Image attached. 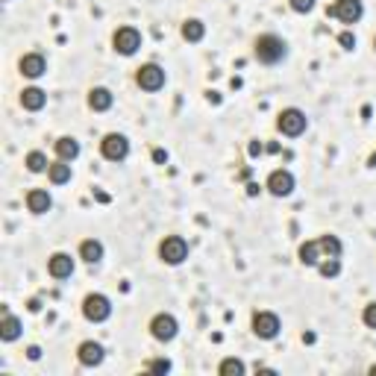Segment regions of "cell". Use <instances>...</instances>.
I'll return each mask as SVG.
<instances>
[{
    "instance_id": "d4e9b609",
    "label": "cell",
    "mask_w": 376,
    "mask_h": 376,
    "mask_svg": "<svg viewBox=\"0 0 376 376\" xmlns=\"http://www.w3.org/2000/svg\"><path fill=\"white\" fill-rule=\"evenodd\" d=\"M24 165H26V171H33V173H42V171H47V168H50L47 156H45L42 150H30V153H26Z\"/></svg>"
},
{
    "instance_id": "7a4b0ae2",
    "label": "cell",
    "mask_w": 376,
    "mask_h": 376,
    "mask_svg": "<svg viewBox=\"0 0 376 376\" xmlns=\"http://www.w3.org/2000/svg\"><path fill=\"white\" fill-rule=\"evenodd\" d=\"M308 127V118L303 109H297V106H288V109H282L276 115V130L282 132V136H288V139H297L303 136Z\"/></svg>"
},
{
    "instance_id": "484cf974",
    "label": "cell",
    "mask_w": 376,
    "mask_h": 376,
    "mask_svg": "<svg viewBox=\"0 0 376 376\" xmlns=\"http://www.w3.org/2000/svg\"><path fill=\"white\" fill-rule=\"evenodd\" d=\"M244 361H241V359H224L221 361V368H218V373L221 376H244Z\"/></svg>"
},
{
    "instance_id": "e0dca14e",
    "label": "cell",
    "mask_w": 376,
    "mask_h": 376,
    "mask_svg": "<svg viewBox=\"0 0 376 376\" xmlns=\"http://www.w3.org/2000/svg\"><path fill=\"white\" fill-rule=\"evenodd\" d=\"M45 103H47V94H45L42 88L30 86V88H24V91H21V106H24L26 112H38V109H45Z\"/></svg>"
},
{
    "instance_id": "1f68e13d",
    "label": "cell",
    "mask_w": 376,
    "mask_h": 376,
    "mask_svg": "<svg viewBox=\"0 0 376 376\" xmlns=\"http://www.w3.org/2000/svg\"><path fill=\"white\" fill-rule=\"evenodd\" d=\"M153 159H156V162H165L168 153H165V150H153Z\"/></svg>"
},
{
    "instance_id": "3957f363",
    "label": "cell",
    "mask_w": 376,
    "mask_h": 376,
    "mask_svg": "<svg viewBox=\"0 0 376 376\" xmlns=\"http://www.w3.org/2000/svg\"><path fill=\"white\" fill-rule=\"evenodd\" d=\"M83 315L91 324H103V320H109V315H112V300L106 297V294H88L83 300Z\"/></svg>"
},
{
    "instance_id": "30bf717a",
    "label": "cell",
    "mask_w": 376,
    "mask_h": 376,
    "mask_svg": "<svg viewBox=\"0 0 376 376\" xmlns=\"http://www.w3.org/2000/svg\"><path fill=\"white\" fill-rule=\"evenodd\" d=\"M136 83H139V88H144V91H159V88H165V68H159L156 62H147V65H141V68L136 71Z\"/></svg>"
},
{
    "instance_id": "ac0fdd59",
    "label": "cell",
    "mask_w": 376,
    "mask_h": 376,
    "mask_svg": "<svg viewBox=\"0 0 376 376\" xmlns=\"http://www.w3.org/2000/svg\"><path fill=\"white\" fill-rule=\"evenodd\" d=\"M297 256H300V262H303V265H320V262H324V250H320V241H318V238L303 241Z\"/></svg>"
},
{
    "instance_id": "9a60e30c",
    "label": "cell",
    "mask_w": 376,
    "mask_h": 376,
    "mask_svg": "<svg viewBox=\"0 0 376 376\" xmlns=\"http://www.w3.org/2000/svg\"><path fill=\"white\" fill-rule=\"evenodd\" d=\"M112 103H115V94L106 88V86H97V88L88 91V106H91L94 112H109Z\"/></svg>"
},
{
    "instance_id": "ba28073f",
    "label": "cell",
    "mask_w": 376,
    "mask_h": 376,
    "mask_svg": "<svg viewBox=\"0 0 376 376\" xmlns=\"http://www.w3.org/2000/svg\"><path fill=\"white\" fill-rule=\"evenodd\" d=\"M100 153H103V159H109V162H124V159L130 156L127 136H120V132H109V136H103Z\"/></svg>"
},
{
    "instance_id": "6da1fadb",
    "label": "cell",
    "mask_w": 376,
    "mask_h": 376,
    "mask_svg": "<svg viewBox=\"0 0 376 376\" xmlns=\"http://www.w3.org/2000/svg\"><path fill=\"white\" fill-rule=\"evenodd\" d=\"M253 56H256L262 65H276L288 56V45L282 42L279 36L265 33V36L256 38V45H253Z\"/></svg>"
},
{
    "instance_id": "7402d4cb",
    "label": "cell",
    "mask_w": 376,
    "mask_h": 376,
    "mask_svg": "<svg viewBox=\"0 0 376 376\" xmlns=\"http://www.w3.org/2000/svg\"><path fill=\"white\" fill-rule=\"evenodd\" d=\"M18 335H21V320H18L15 315L3 312V320H0V338L9 344V341H15Z\"/></svg>"
},
{
    "instance_id": "f1b7e54d",
    "label": "cell",
    "mask_w": 376,
    "mask_h": 376,
    "mask_svg": "<svg viewBox=\"0 0 376 376\" xmlns=\"http://www.w3.org/2000/svg\"><path fill=\"white\" fill-rule=\"evenodd\" d=\"M147 370H150V373H168L171 361L168 359H153V361H147Z\"/></svg>"
},
{
    "instance_id": "603a6c76",
    "label": "cell",
    "mask_w": 376,
    "mask_h": 376,
    "mask_svg": "<svg viewBox=\"0 0 376 376\" xmlns=\"http://www.w3.org/2000/svg\"><path fill=\"white\" fill-rule=\"evenodd\" d=\"M203 36H206V26H203V21L188 18V21L182 24V38H185V42L197 45V42H203Z\"/></svg>"
},
{
    "instance_id": "e575fe53",
    "label": "cell",
    "mask_w": 376,
    "mask_h": 376,
    "mask_svg": "<svg viewBox=\"0 0 376 376\" xmlns=\"http://www.w3.org/2000/svg\"><path fill=\"white\" fill-rule=\"evenodd\" d=\"M373 50H376V38H373Z\"/></svg>"
},
{
    "instance_id": "8992f818",
    "label": "cell",
    "mask_w": 376,
    "mask_h": 376,
    "mask_svg": "<svg viewBox=\"0 0 376 376\" xmlns=\"http://www.w3.org/2000/svg\"><path fill=\"white\" fill-rule=\"evenodd\" d=\"M177 332H180V320L173 318V315H168V312L153 315V320H150V335H153L156 341L168 344V341L177 338Z\"/></svg>"
},
{
    "instance_id": "ffe728a7",
    "label": "cell",
    "mask_w": 376,
    "mask_h": 376,
    "mask_svg": "<svg viewBox=\"0 0 376 376\" xmlns=\"http://www.w3.org/2000/svg\"><path fill=\"white\" fill-rule=\"evenodd\" d=\"M56 156L59 159H65V162H74V159L79 156V141L77 139H71V136H62V139H56Z\"/></svg>"
},
{
    "instance_id": "2e32d148",
    "label": "cell",
    "mask_w": 376,
    "mask_h": 376,
    "mask_svg": "<svg viewBox=\"0 0 376 376\" xmlns=\"http://www.w3.org/2000/svg\"><path fill=\"white\" fill-rule=\"evenodd\" d=\"M50 206H53V200H50V194L45 191V188H33V191H26V209H30L33 214H45V212H50Z\"/></svg>"
},
{
    "instance_id": "44dd1931",
    "label": "cell",
    "mask_w": 376,
    "mask_h": 376,
    "mask_svg": "<svg viewBox=\"0 0 376 376\" xmlns=\"http://www.w3.org/2000/svg\"><path fill=\"white\" fill-rule=\"evenodd\" d=\"M47 177H50V182H53V185H65V182H71V162H65V159H59V162H50Z\"/></svg>"
},
{
    "instance_id": "4dcf8cb0",
    "label": "cell",
    "mask_w": 376,
    "mask_h": 376,
    "mask_svg": "<svg viewBox=\"0 0 376 376\" xmlns=\"http://www.w3.org/2000/svg\"><path fill=\"white\" fill-rule=\"evenodd\" d=\"M338 42L344 45V50H353V47H356V36H353V33H341Z\"/></svg>"
},
{
    "instance_id": "836d02e7",
    "label": "cell",
    "mask_w": 376,
    "mask_h": 376,
    "mask_svg": "<svg viewBox=\"0 0 376 376\" xmlns=\"http://www.w3.org/2000/svg\"><path fill=\"white\" fill-rule=\"evenodd\" d=\"M370 376H376V365H373V368H370Z\"/></svg>"
},
{
    "instance_id": "52a82bcc",
    "label": "cell",
    "mask_w": 376,
    "mask_h": 376,
    "mask_svg": "<svg viewBox=\"0 0 376 376\" xmlns=\"http://www.w3.org/2000/svg\"><path fill=\"white\" fill-rule=\"evenodd\" d=\"M250 327H253V335L262 338V341H274L279 335V329H282L279 318L274 312H256V315H253V320H250Z\"/></svg>"
},
{
    "instance_id": "f546056e",
    "label": "cell",
    "mask_w": 376,
    "mask_h": 376,
    "mask_svg": "<svg viewBox=\"0 0 376 376\" xmlns=\"http://www.w3.org/2000/svg\"><path fill=\"white\" fill-rule=\"evenodd\" d=\"M294 12H300V15H306V12L315 9V0H288Z\"/></svg>"
},
{
    "instance_id": "5bb4252c",
    "label": "cell",
    "mask_w": 376,
    "mask_h": 376,
    "mask_svg": "<svg viewBox=\"0 0 376 376\" xmlns=\"http://www.w3.org/2000/svg\"><path fill=\"white\" fill-rule=\"evenodd\" d=\"M47 274L53 279H68L74 274V259L68 256V253H53V256L47 259Z\"/></svg>"
},
{
    "instance_id": "7c38bea8",
    "label": "cell",
    "mask_w": 376,
    "mask_h": 376,
    "mask_svg": "<svg viewBox=\"0 0 376 376\" xmlns=\"http://www.w3.org/2000/svg\"><path fill=\"white\" fill-rule=\"evenodd\" d=\"M77 359H79V365L83 368H97V365H103L106 350H103V344H97V341H83L77 347Z\"/></svg>"
},
{
    "instance_id": "83f0119b",
    "label": "cell",
    "mask_w": 376,
    "mask_h": 376,
    "mask_svg": "<svg viewBox=\"0 0 376 376\" xmlns=\"http://www.w3.org/2000/svg\"><path fill=\"white\" fill-rule=\"evenodd\" d=\"M361 320H365L368 329H376V303H368L365 312H361Z\"/></svg>"
},
{
    "instance_id": "5b68a950",
    "label": "cell",
    "mask_w": 376,
    "mask_h": 376,
    "mask_svg": "<svg viewBox=\"0 0 376 376\" xmlns=\"http://www.w3.org/2000/svg\"><path fill=\"white\" fill-rule=\"evenodd\" d=\"M327 15L338 18L341 24H359L361 15H365V6H361V0H335L327 9Z\"/></svg>"
},
{
    "instance_id": "4316f807",
    "label": "cell",
    "mask_w": 376,
    "mask_h": 376,
    "mask_svg": "<svg viewBox=\"0 0 376 376\" xmlns=\"http://www.w3.org/2000/svg\"><path fill=\"white\" fill-rule=\"evenodd\" d=\"M318 271H320V276H327V279H335L341 274V262L338 259H324L318 265Z\"/></svg>"
},
{
    "instance_id": "277c9868",
    "label": "cell",
    "mask_w": 376,
    "mask_h": 376,
    "mask_svg": "<svg viewBox=\"0 0 376 376\" xmlns=\"http://www.w3.org/2000/svg\"><path fill=\"white\" fill-rule=\"evenodd\" d=\"M159 259L165 265H182L188 259V241L182 235H168L162 244H159Z\"/></svg>"
},
{
    "instance_id": "d6986e66",
    "label": "cell",
    "mask_w": 376,
    "mask_h": 376,
    "mask_svg": "<svg viewBox=\"0 0 376 376\" xmlns=\"http://www.w3.org/2000/svg\"><path fill=\"white\" fill-rule=\"evenodd\" d=\"M79 259L88 262V265H97L103 259V244L97 238H86L83 244H79Z\"/></svg>"
},
{
    "instance_id": "9c48e42d",
    "label": "cell",
    "mask_w": 376,
    "mask_h": 376,
    "mask_svg": "<svg viewBox=\"0 0 376 376\" xmlns=\"http://www.w3.org/2000/svg\"><path fill=\"white\" fill-rule=\"evenodd\" d=\"M112 47H115V53H120V56H132V53L141 47V33L136 30V26H120V30H115V36H112Z\"/></svg>"
},
{
    "instance_id": "d6a6232c",
    "label": "cell",
    "mask_w": 376,
    "mask_h": 376,
    "mask_svg": "<svg viewBox=\"0 0 376 376\" xmlns=\"http://www.w3.org/2000/svg\"><path fill=\"white\" fill-rule=\"evenodd\" d=\"M26 356H30V359H33V361H36V359H38V356H42V350H38V347H30V350H26Z\"/></svg>"
},
{
    "instance_id": "cb8c5ba5",
    "label": "cell",
    "mask_w": 376,
    "mask_h": 376,
    "mask_svg": "<svg viewBox=\"0 0 376 376\" xmlns=\"http://www.w3.org/2000/svg\"><path fill=\"white\" fill-rule=\"evenodd\" d=\"M320 250H324V259H341V241L335 238V235H320Z\"/></svg>"
},
{
    "instance_id": "8fae6325",
    "label": "cell",
    "mask_w": 376,
    "mask_h": 376,
    "mask_svg": "<svg viewBox=\"0 0 376 376\" xmlns=\"http://www.w3.org/2000/svg\"><path fill=\"white\" fill-rule=\"evenodd\" d=\"M265 188H267V191H271L274 197H288V194L294 191V173L285 171V168H276V171H271V177H267Z\"/></svg>"
},
{
    "instance_id": "4fadbf2b",
    "label": "cell",
    "mask_w": 376,
    "mask_h": 376,
    "mask_svg": "<svg viewBox=\"0 0 376 376\" xmlns=\"http://www.w3.org/2000/svg\"><path fill=\"white\" fill-rule=\"evenodd\" d=\"M18 68H21V74H24L26 79H38V77L47 74V59L42 56V53H26Z\"/></svg>"
}]
</instances>
